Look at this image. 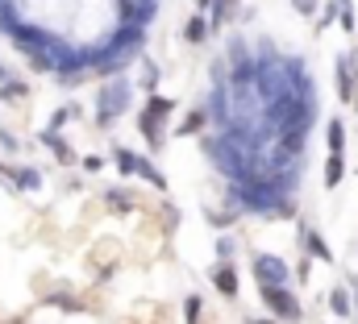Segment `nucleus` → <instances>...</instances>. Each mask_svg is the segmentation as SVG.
<instances>
[{"instance_id":"24","label":"nucleus","mask_w":358,"mask_h":324,"mask_svg":"<svg viewBox=\"0 0 358 324\" xmlns=\"http://www.w3.org/2000/svg\"><path fill=\"white\" fill-rule=\"evenodd\" d=\"M100 167H104V158H100V154H88V158H83V171H100Z\"/></svg>"},{"instance_id":"10","label":"nucleus","mask_w":358,"mask_h":324,"mask_svg":"<svg viewBox=\"0 0 358 324\" xmlns=\"http://www.w3.org/2000/svg\"><path fill=\"white\" fill-rule=\"evenodd\" d=\"M209 33H213V21L204 17V8H200V12H192V17H188V25H184V42L200 46V42H209Z\"/></svg>"},{"instance_id":"22","label":"nucleus","mask_w":358,"mask_h":324,"mask_svg":"<svg viewBox=\"0 0 358 324\" xmlns=\"http://www.w3.org/2000/svg\"><path fill=\"white\" fill-rule=\"evenodd\" d=\"M309 275H313V254H304L300 266H296V279H300V283H309Z\"/></svg>"},{"instance_id":"11","label":"nucleus","mask_w":358,"mask_h":324,"mask_svg":"<svg viewBox=\"0 0 358 324\" xmlns=\"http://www.w3.org/2000/svg\"><path fill=\"white\" fill-rule=\"evenodd\" d=\"M42 146H50V150H54V158H58L63 167H75V150H71L54 129H42Z\"/></svg>"},{"instance_id":"9","label":"nucleus","mask_w":358,"mask_h":324,"mask_svg":"<svg viewBox=\"0 0 358 324\" xmlns=\"http://www.w3.org/2000/svg\"><path fill=\"white\" fill-rule=\"evenodd\" d=\"M209 117H213V112H209V104H200V108H192L184 121H175V133H179V137H196V133H204V129H209Z\"/></svg>"},{"instance_id":"3","label":"nucleus","mask_w":358,"mask_h":324,"mask_svg":"<svg viewBox=\"0 0 358 324\" xmlns=\"http://www.w3.org/2000/svg\"><path fill=\"white\" fill-rule=\"evenodd\" d=\"M259 300L267 304V312H271L275 321H288V324L304 321V304L296 300L292 283H288V287H259Z\"/></svg>"},{"instance_id":"18","label":"nucleus","mask_w":358,"mask_h":324,"mask_svg":"<svg viewBox=\"0 0 358 324\" xmlns=\"http://www.w3.org/2000/svg\"><path fill=\"white\" fill-rule=\"evenodd\" d=\"M138 158H142V154H133V150H125V146H113V162H117L121 175H138Z\"/></svg>"},{"instance_id":"8","label":"nucleus","mask_w":358,"mask_h":324,"mask_svg":"<svg viewBox=\"0 0 358 324\" xmlns=\"http://www.w3.org/2000/svg\"><path fill=\"white\" fill-rule=\"evenodd\" d=\"M329 312H334L338 321H350V316H358L355 287H329Z\"/></svg>"},{"instance_id":"16","label":"nucleus","mask_w":358,"mask_h":324,"mask_svg":"<svg viewBox=\"0 0 358 324\" xmlns=\"http://www.w3.org/2000/svg\"><path fill=\"white\" fill-rule=\"evenodd\" d=\"M17 191H42V171L38 167H13Z\"/></svg>"},{"instance_id":"20","label":"nucleus","mask_w":358,"mask_h":324,"mask_svg":"<svg viewBox=\"0 0 358 324\" xmlns=\"http://www.w3.org/2000/svg\"><path fill=\"white\" fill-rule=\"evenodd\" d=\"M234 254H238V237H221L217 241V262H234Z\"/></svg>"},{"instance_id":"2","label":"nucleus","mask_w":358,"mask_h":324,"mask_svg":"<svg viewBox=\"0 0 358 324\" xmlns=\"http://www.w3.org/2000/svg\"><path fill=\"white\" fill-rule=\"evenodd\" d=\"M171 112H175V104H171L167 96H158V92L146 96V108H142V117H138V133L150 142L154 154L163 150V133H167V117H171Z\"/></svg>"},{"instance_id":"19","label":"nucleus","mask_w":358,"mask_h":324,"mask_svg":"<svg viewBox=\"0 0 358 324\" xmlns=\"http://www.w3.org/2000/svg\"><path fill=\"white\" fill-rule=\"evenodd\" d=\"M204 300L200 296H184V324H204Z\"/></svg>"},{"instance_id":"27","label":"nucleus","mask_w":358,"mask_h":324,"mask_svg":"<svg viewBox=\"0 0 358 324\" xmlns=\"http://www.w3.org/2000/svg\"><path fill=\"white\" fill-rule=\"evenodd\" d=\"M196 4H200V8H204V12H209V8H213V0H196Z\"/></svg>"},{"instance_id":"5","label":"nucleus","mask_w":358,"mask_h":324,"mask_svg":"<svg viewBox=\"0 0 358 324\" xmlns=\"http://www.w3.org/2000/svg\"><path fill=\"white\" fill-rule=\"evenodd\" d=\"M334 83H338V100L355 104L358 96V54H338L334 62Z\"/></svg>"},{"instance_id":"25","label":"nucleus","mask_w":358,"mask_h":324,"mask_svg":"<svg viewBox=\"0 0 358 324\" xmlns=\"http://www.w3.org/2000/svg\"><path fill=\"white\" fill-rule=\"evenodd\" d=\"M246 324H279L275 316H246Z\"/></svg>"},{"instance_id":"23","label":"nucleus","mask_w":358,"mask_h":324,"mask_svg":"<svg viewBox=\"0 0 358 324\" xmlns=\"http://www.w3.org/2000/svg\"><path fill=\"white\" fill-rule=\"evenodd\" d=\"M0 146H4L8 154H21V142H17V137H13L8 129H0Z\"/></svg>"},{"instance_id":"15","label":"nucleus","mask_w":358,"mask_h":324,"mask_svg":"<svg viewBox=\"0 0 358 324\" xmlns=\"http://www.w3.org/2000/svg\"><path fill=\"white\" fill-rule=\"evenodd\" d=\"M342 179H346V154H329L325 158V187L334 191V187H342Z\"/></svg>"},{"instance_id":"13","label":"nucleus","mask_w":358,"mask_h":324,"mask_svg":"<svg viewBox=\"0 0 358 324\" xmlns=\"http://www.w3.org/2000/svg\"><path fill=\"white\" fill-rule=\"evenodd\" d=\"M138 179H142V183H150L154 191H167V175H163V171H158V167H154L146 154L138 158Z\"/></svg>"},{"instance_id":"6","label":"nucleus","mask_w":358,"mask_h":324,"mask_svg":"<svg viewBox=\"0 0 358 324\" xmlns=\"http://www.w3.org/2000/svg\"><path fill=\"white\" fill-rule=\"evenodd\" d=\"M300 241H304V254H313L317 262H325V266H334L338 262V254L329 250V241L317 233V229H309V225H300Z\"/></svg>"},{"instance_id":"17","label":"nucleus","mask_w":358,"mask_h":324,"mask_svg":"<svg viewBox=\"0 0 358 324\" xmlns=\"http://www.w3.org/2000/svg\"><path fill=\"white\" fill-rule=\"evenodd\" d=\"M21 100H29V83H25V79L0 83V104H21Z\"/></svg>"},{"instance_id":"4","label":"nucleus","mask_w":358,"mask_h":324,"mask_svg":"<svg viewBox=\"0 0 358 324\" xmlns=\"http://www.w3.org/2000/svg\"><path fill=\"white\" fill-rule=\"evenodd\" d=\"M250 275L259 287H288L292 283V266L279 254H254L250 258Z\"/></svg>"},{"instance_id":"1","label":"nucleus","mask_w":358,"mask_h":324,"mask_svg":"<svg viewBox=\"0 0 358 324\" xmlns=\"http://www.w3.org/2000/svg\"><path fill=\"white\" fill-rule=\"evenodd\" d=\"M129 104H133V83H125V79H104V83L96 87V125L108 129L117 117L129 112Z\"/></svg>"},{"instance_id":"21","label":"nucleus","mask_w":358,"mask_h":324,"mask_svg":"<svg viewBox=\"0 0 358 324\" xmlns=\"http://www.w3.org/2000/svg\"><path fill=\"white\" fill-rule=\"evenodd\" d=\"M292 8H296V12H300V17H304V21H313V17H317V8H321V4H317V0H292Z\"/></svg>"},{"instance_id":"12","label":"nucleus","mask_w":358,"mask_h":324,"mask_svg":"<svg viewBox=\"0 0 358 324\" xmlns=\"http://www.w3.org/2000/svg\"><path fill=\"white\" fill-rule=\"evenodd\" d=\"M325 142H329V154H346V121H342V117H329Z\"/></svg>"},{"instance_id":"26","label":"nucleus","mask_w":358,"mask_h":324,"mask_svg":"<svg viewBox=\"0 0 358 324\" xmlns=\"http://www.w3.org/2000/svg\"><path fill=\"white\" fill-rule=\"evenodd\" d=\"M8 79H13V71H8V67L0 62V83H8Z\"/></svg>"},{"instance_id":"28","label":"nucleus","mask_w":358,"mask_h":324,"mask_svg":"<svg viewBox=\"0 0 358 324\" xmlns=\"http://www.w3.org/2000/svg\"><path fill=\"white\" fill-rule=\"evenodd\" d=\"M338 4H350V0H338Z\"/></svg>"},{"instance_id":"7","label":"nucleus","mask_w":358,"mask_h":324,"mask_svg":"<svg viewBox=\"0 0 358 324\" xmlns=\"http://www.w3.org/2000/svg\"><path fill=\"white\" fill-rule=\"evenodd\" d=\"M209 279H213L217 296H225V300H238V266H234V262H217V266L209 271Z\"/></svg>"},{"instance_id":"14","label":"nucleus","mask_w":358,"mask_h":324,"mask_svg":"<svg viewBox=\"0 0 358 324\" xmlns=\"http://www.w3.org/2000/svg\"><path fill=\"white\" fill-rule=\"evenodd\" d=\"M138 75H142V87H146V96H150V92L158 87V62H154L146 50L138 54Z\"/></svg>"}]
</instances>
